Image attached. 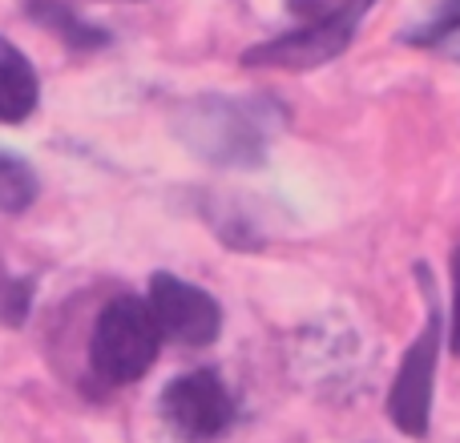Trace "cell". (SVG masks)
<instances>
[{
  "mask_svg": "<svg viewBox=\"0 0 460 443\" xmlns=\"http://www.w3.org/2000/svg\"><path fill=\"white\" fill-rule=\"evenodd\" d=\"M283 126V109L270 97H194L178 109L174 129L194 158L223 169L262 166Z\"/></svg>",
  "mask_w": 460,
  "mask_h": 443,
  "instance_id": "cell-1",
  "label": "cell"
},
{
  "mask_svg": "<svg viewBox=\"0 0 460 443\" xmlns=\"http://www.w3.org/2000/svg\"><path fill=\"white\" fill-rule=\"evenodd\" d=\"M376 0H291V13L303 16L299 29L283 32L275 40L246 48L243 65L251 69H319V65L335 61L343 48L351 45L359 21L367 16Z\"/></svg>",
  "mask_w": 460,
  "mask_h": 443,
  "instance_id": "cell-2",
  "label": "cell"
},
{
  "mask_svg": "<svg viewBox=\"0 0 460 443\" xmlns=\"http://www.w3.org/2000/svg\"><path fill=\"white\" fill-rule=\"evenodd\" d=\"M162 331L154 323V310L146 299L134 294H118L102 307L89 334V367L102 383L110 387H126L137 383L142 375H150V367L158 363L162 351Z\"/></svg>",
  "mask_w": 460,
  "mask_h": 443,
  "instance_id": "cell-3",
  "label": "cell"
},
{
  "mask_svg": "<svg viewBox=\"0 0 460 443\" xmlns=\"http://www.w3.org/2000/svg\"><path fill=\"white\" fill-rule=\"evenodd\" d=\"M416 278L429 291V318H424L416 343L404 351V363L396 371L388 395V420L396 423L404 436L424 439L432 423V391H437V359H440V307L432 294V274L424 262H416Z\"/></svg>",
  "mask_w": 460,
  "mask_h": 443,
  "instance_id": "cell-4",
  "label": "cell"
},
{
  "mask_svg": "<svg viewBox=\"0 0 460 443\" xmlns=\"http://www.w3.org/2000/svg\"><path fill=\"white\" fill-rule=\"evenodd\" d=\"M162 420L170 436L182 443H215L238 420V399L230 395L223 375L202 367L186 371L162 391Z\"/></svg>",
  "mask_w": 460,
  "mask_h": 443,
  "instance_id": "cell-5",
  "label": "cell"
},
{
  "mask_svg": "<svg viewBox=\"0 0 460 443\" xmlns=\"http://www.w3.org/2000/svg\"><path fill=\"white\" fill-rule=\"evenodd\" d=\"M146 302L154 310L162 339L178 343V347H210L218 339V331H223V307H218L215 294L182 282V278L166 274V270H158L150 278Z\"/></svg>",
  "mask_w": 460,
  "mask_h": 443,
  "instance_id": "cell-6",
  "label": "cell"
},
{
  "mask_svg": "<svg viewBox=\"0 0 460 443\" xmlns=\"http://www.w3.org/2000/svg\"><path fill=\"white\" fill-rule=\"evenodd\" d=\"M40 101V81L32 61L0 37V121L4 126H21Z\"/></svg>",
  "mask_w": 460,
  "mask_h": 443,
  "instance_id": "cell-7",
  "label": "cell"
},
{
  "mask_svg": "<svg viewBox=\"0 0 460 443\" xmlns=\"http://www.w3.org/2000/svg\"><path fill=\"white\" fill-rule=\"evenodd\" d=\"M24 4H29L32 21H40L45 29H53L69 48H102V45H110V32L97 29V24H89V21H81L65 0H24Z\"/></svg>",
  "mask_w": 460,
  "mask_h": 443,
  "instance_id": "cell-8",
  "label": "cell"
},
{
  "mask_svg": "<svg viewBox=\"0 0 460 443\" xmlns=\"http://www.w3.org/2000/svg\"><path fill=\"white\" fill-rule=\"evenodd\" d=\"M37 198V174L29 169V161L16 153L0 150V210L4 214H24Z\"/></svg>",
  "mask_w": 460,
  "mask_h": 443,
  "instance_id": "cell-9",
  "label": "cell"
},
{
  "mask_svg": "<svg viewBox=\"0 0 460 443\" xmlns=\"http://www.w3.org/2000/svg\"><path fill=\"white\" fill-rule=\"evenodd\" d=\"M460 37V0H445L440 4V13L432 16L429 24H420V29L408 32V45H420V48H437L445 45V40H456Z\"/></svg>",
  "mask_w": 460,
  "mask_h": 443,
  "instance_id": "cell-10",
  "label": "cell"
},
{
  "mask_svg": "<svg viewBox=\"0 0 460 443\" xmlns=\"http://www.w3.org/2000/svg\"><path fill=\"white\" fill-rule=\"evenodd\" d=\"M32 302V278H0V323L21 326Z\"/></svg>",
  "mask_w": 460,
  "mask_h": 443,
  "instance_id": "cell-11",
  "label": "cell"
},
{
  "mask_svg": "<svg viewBox=\"0 0 460 443\" xmlns=\"http://www.w3.org/2000/svg\"><path fill=\"white\" fill-rule=\"evenodd\" d=\"M453 351L460 355V246H453Z\"/></svg>",
  "mask_w": 460,
  "mask_h": 443,
  "instance_id": "cell-12",
  "label": "cell"
},
{
  "mask_svg": "<svg viewBox=\"0 0 460 443\" xmlns=\"http://www.w3.org/2000/svg\"><path fill=\"white\" fill-rule=\"evenodd\" d=\"M0 278H4V274H0Z\"/></svg>",
  "mask_w": 460,
  "mask_h": 443,
  "instance_id": "cell-13",
  "label": "cell"
}]
</instances>
